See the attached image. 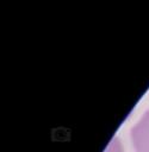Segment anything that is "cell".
<instances>
[{
	"label": "cell",
	"mask_w": 149,
	"mask_h": 152,
	"mask_svg": "<svg viewBox=\"0 0 149 152\" xmlns=\"http://www.w3.org/2000/svg\"><path fill=\"white\" fill-rule=\"evenodd\" d=\"M131 140L135 152H149V110L132 127Z\"/></svg>",
	"instance_id": "6da1fadb"
},
{
	"label": "cell",
	"mask_w": 149,
	"mask_h": 152,
	"mask_svg": "<svg viewBox=\"0 0 149 152\" xmlns=\"http://www.w3.org/2000/svg\"><path fill=\"white\" fill-rule=\"evenodd\" d=\"M104 152H123V146H122L119 139L118 138H113L108 142V145H107V147H106V150Z\"/></svg>",
	"instance_id": "7a4b0ae2"
}]
</instances>
